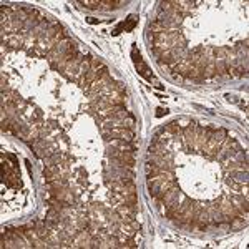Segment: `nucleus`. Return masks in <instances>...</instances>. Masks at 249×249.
<instances>
[{
    "label": "nucleus",
    "instance_id": "nucleus-11",
    "mask_svg": "<svg viewBox=\"0 0 249 249\" xmlns=\"http://www.w3.org/2000/svg\"><path fill=\"white\" fill-rule=\"evenodd\" d=\"M88 22H90V24H98L100 20H96V19H88Z\"/></svg>",
    "mask_w": 249,
    "mask_h": 249
},
{
    "label": "nucleus",
    "instance_id": "nucleus-6",
    "mask_svg": "<svg viewBox=\"0 0 249 249\" xmlns=\"http://www.w3.org/2000/svg\"><path fill=\"white\" fill-rule=\"evenodd\" d=\"M176 123H178V126H179L181 130H184V128H186V126L191 123V120H189V118H186V116H183V118L176 120Z\"/></svg>",
    "mask_w": 249,
    "mask_h": 249
},
{
    "label": "nucleus",
    "instance_id": "nucleus-2",
    "mask_svg": "<svg viewBox=\"0 0 249 249\" xmlns=\"http://www.w3.org/2000/svg\"><path fill=\"white\" fill-rule=\"evenodd\" d=\"M135 25H136V15H130L128 19H126L125 22H121V24H120L116 28H115L111 33H113V35H120L123 30H125V32H131L133 28H135Z\"/></svg>",
    "mask_w": 249,
    "mask_h": 249
},
{
    "label": "nucleus",
    "instance_id": "nucleus-1",
    "mask_svg": "<svg viewBox=\"0 0 249 249\" xmlns=\"http://www.w3.org/2000/svg\"><path fill=\"white\" fill-rule=\"evenodd\" d=\"M131 58H133V63H135V68H136L138 73H140L144 80H148V82H156L154 75L151 73L149 67H148L146 63H144V60L141 58V53L136 50V47H133V50H131Z\"/></svg>",
    "mask_w": 249,
    "mask_h": 249
},
{
    "label": "nucleus",
    "instance_id": "nucleus-3",
    "mask_svg": "<svg viewBox=\"0 0 249 249\" xmlns=\"http://www.w3.org/2000/svg\"><path fill=\"white\" fill-rule=\"evenodd\" d=\"M211 140H214L216 143H219V144H223L224 141H226V138H228V130H224V128H218V130H214L213 133H211Z\"/></svg>",
    "mask_w": 249,
    "mask_h": 249
},
{
    "label": "nucleus",
    "instance_id": "nucleus-4",
    "mask_svg": "<svg viewBox=\"0 0 249 249\" xmlns=\"http://www.w3.org/2000/svg\"><path fill=\"white\" fill-rule=\"evenodd\" d=\"M246 224H247V221L244 218H239V216H236V218H233L229 221V226H231V229H234V231H237V229H242V228H246Z\"/></svg>",
    "mask_w": 249,
    "mask_h": 249
},
{
    "label": "nucleus",
    "instance_id": "nucleus-8",
    "mask_svg": "<svg viewBox=\"0 0 249 249\" xmlns=\"http://www.w3.org/2000/svg\"><path fill=\"white\" fill-rule=\"evenodd\" d=\"M171 78L175 80V82H178V83H183L184 82V77H183V75H178V73H171Z\"/></svg>",
    "mask_w": 249,
    "mask_h": 249
},
{
    "label": "nucleus",
    "instance_id": "nucleus-9",
    "mask_svg": "<svg viewBox=\"0 0 249 249\" xmlns=\"http://www.w3.org/2000/svg\"><path fill=\"white\" fill-rule=\"evenodd\" d=\"M5 158H8L10 161H12V163H14V166H15V168H17V166H19V163H17V158H15V154H10V153H5Z\"/></svg>",
    "mask_w": 249,
    "mask_h": 249
},
{
    "label": "nucleus",
    "instance_id": "nucleus-10",
    "mask_svg": "<svg viewBox=\"0 0 249 249\" xmlns=\"http://www.w3.org/2000/svg\"><path fill=\"white\" fill-rule=\"evenodd\" d=\"M166 113H168V108H158V110H156V116H158V118H161Z\"/></svg>",
    "mask_w": 249,
    "mask_h": 249
},
{
    "label": "nucleus",
    "instance_id": "nucleus-5",
    "mask_svg": "<svg viewBox=\"0 0 249 249\" xmlns=\"http://www.w3.org/2000/svg\"><path fill=\"white\" fill-rule=\"evenodd\" d=\"M231 178H234L239 183H247V171H231Z\"/></svg>",
    "mask_w": 249,
    "mask_h": 249
},
{
    "label": "nucleus",
    "instance_id": "nucleus-7",
    "mask_svg": "<svg viewBox=\"0 0 249 249\" xmlns=\"http://www.w3.org/2000/svg\"><path fill=\"white\" fill-rule=\"evenodd\" d=\"M32 120H33V121H37V120H42V110H38V108H37L35 111L32 113Z\"/></svg>",
    "mask_w": 249,
    "mask_h": 249
}]
</instances>
